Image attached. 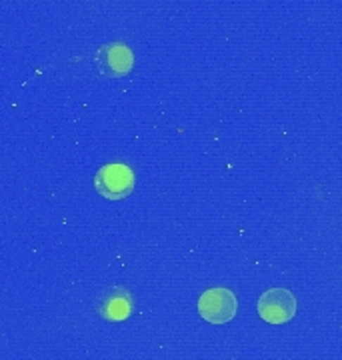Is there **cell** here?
I'll use <instances>...</instances> for the list:
<instances>
[{
  "label": "cell",
  "instance_id": "obj_1",
  "mask_svg": "<svg viewBox=\"0 0 342 360\" xmlns=\"http://www.w3.org/2000/svg\"><path fill=\"white\" fill-rule=\"evenodd\" d=\"M137 184L134 170L120 162H110L94 174V188L106 200H122L132 194Z\"/></svg>",
  "mask_w": 342,
  "mask_h": 360
},
{
  "label": "cell",
  "instance_id": "obj_4",
  "mask_svg": "<svg viewBox=\"0 0 342 360\" xmlns=\"http://www.w3.org/2000/svg\"><path fill=\"white\" fill-rule=\"evenodd\" d=\"M94 63L99 72L104 77L120 78L127 77L134 68V54L132 49L125 42H108L96 51Z\"/></svg>",
  "mask_w": 342,
  "mask_h": 360
},
{
  "label": "cell",
  "instance_id": "obj_5",
  "mask_svg": "<svg viewBox=\"0 0 342 360\" xmlns=\"http://www.w3.org/2000/svg\"><path fill=\"white\" fill-rule=\"evenodd\" d=\"M132 310H134V296L122 286L106 288L96 300V312L101 314L104 321H127L128 316L132 314Z\"/></svg>",
  "mask_w": 342,
  "mask_h": 360
},
{
  "label": "cell",
  "instance_id": "obj_3",
  "mask_svg": "<svg viewBox=\"0 0 342 360\" xmlns=\"http://www.w3.org/2000/svg\"><path fill=\"white\" fill-rule=\"evenodd\" d=\"M236 309V296L228 288H210L198 298V312L210 324H227L234 319Z\"/></svg>",
  "mask_w": 342,
  "mask_h": 360
},
{
  "label": "cell",
  "instance_id": "obj_2",
  "mask_svg": "<svg viewBox=\"0 0 342 360\" xmlns=\"http://www.w3.org/2000/svg\"><path fill=\"white\" fill-rule=\"evenodd\" d=\"M258 314L268 324H284L296 314V298L289 288H268L258 298Z\"/></svg>",
  "mask_w": 342,
  "mask_h": 360
}]
</instances>
